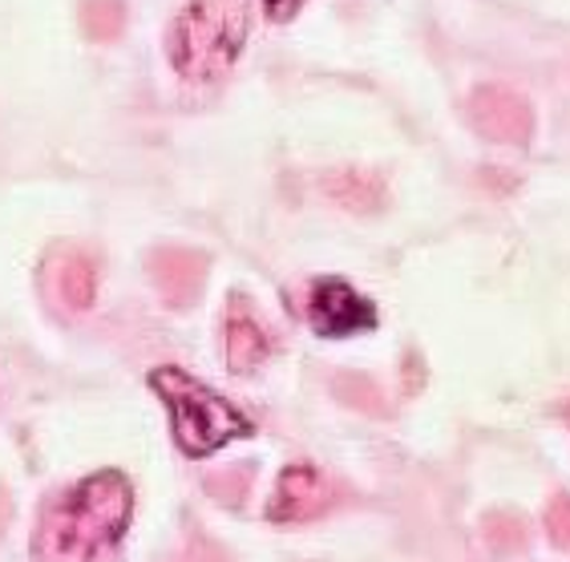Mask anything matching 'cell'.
<instances>
[{"label": "cell", "mask_w": 570, "mask_h": 562, "mask_svg": "<svg viewBox=\"0 0 570 562\" xmlns=\"http://www.w3.org/2000/svg\"><path fill=\"white\" fill-rule=\"evenodd\" d=\"M328 497H332V485L324 482L316 470L292 465V470H284L279 485H275V497H272V506H267V514H272L275 522L312 519V514H320V510L328 506Z\"/></svg>", "instance_id": "5"}, {"label": "cell", "mask_w": 570, "mask_h": 562, "mask_svg": "<svg viewBox=\"0 0 570 562\" xmlns=\"http://www.w3.org/2000/svg\"><path fill=\"white\" fill-rule=\"evenodd\" d=\"M150 276H154V284L163 287V296L170 299V304H190V299L198 296L203 259H198L195 252H183V247H166V252H154Z\"/></svg>", "instance_id": "6"}, {"label": "cell", "mask_w": 570, "mask_h": 562, "mask_svg": "<svg viewBox=\"0 0 570 562\" xmlns=\"http://www.w3.org/2000/svg\"><path fill=\"white\" fill-rule=\"evenodd\" d=\"M247 0H195L170 29V61L190 81L223 78L247 41Z\"/></svg>", "instance_id": "2"}, {"label": "cell", "mask_w": 570, "mask_h": 562, "mask_svg": "<svg viewBox=\"0 0 570 562\" xmlns=\"http://www.w3.org/2000/svg\"><path fill=\"white\" fill-rule=\"evenodd\" d=\"M307 321L320 336H356L376 324V308L344 279H316L307 292Z\"/></svg>", "instance_id": "4"}, {"label": "cell", "mask_w": 570, "mask_h": 562, "mask_svg": "<svg viewBox=\"0 0 570 562\" xmlns=\"http://www.w3.org/2000/svg\"><path fill=\"white\" fill-rule=\"evenodd\" d=\"M264 356H267V341H264V332H259V324H252V321L227 324V364L235 373H252Z\"/></svg>", "instance_id": "7"}, {"label": "cell", "mask_w": 570, "mask_h": 562, "mask_svg": "<svg viewBox=\"0 0 570 562\" xmlns=\"http://www.w3.org/2000/svg\"><path fill=\"white\" fill-rule=\"evenodd\" d=\"M264 4H267V17H272V21H292L304 0H264Z\"/></svg>", "instance_id": "10"}, {"label": "cell", "mask_w": 570, "mask_h": 562, "mask_svg": "<svg viewBox=\"0 0 570 562\" xmlns=\"http://www.w3.org/2000/svg\"><path fill=\"white\" fill-rule=\"evenodd\" d=\"M57 287H61V299L69 308H86L94 299V264L86 255H66L57 264Z\"/></svg>", "instance_id": "8"}, {"label": "cell", "mask_w": 570, "mask_h": 562, "mask_svg": "<svg viewBox=\"0 0 570 562\" xmlns=\"http://www.w3.org/2000/svg\"><path fill=\"white\" fill-rule=\"evenodd\" d=\"M150 385L166 401V408H170L175 442L190 457H207V453L223 450V445L239 442V437L252 433V425H247L239 408L227 405L215 388L198 385L195 376L178 373V368H154Z\"/></svg>", "instance_id": "3"}, {"label": "cell", "mask_w": 570, "mask_h": 562, "mask_svg": "<svg viewBox=\"0 0 570 562\" xmlns=\"http://www.w3.org/2000/svg\"><path fill=\"white\" fill-rule=\"evenodd\" d=\"M130 485L121 474H94L49 506L41 522V554L53 562H89L121 539L130 522Z\"/></svg>", "instance_id": "1"}, {"label": "cell", "mask_w": 570, "mask_h": 562, "mask_svg": "<svg viewBox=\"0 0 570 562\" xmlns=\"http://www.w3.org/2000/svg\"><path fill=\"white\" fill-rule=\"evenodd\" d=\"M126 24V9L121 0H81V29L94 41H114Z\"/></svg>", "instance_id": "9"}]
</instances>
